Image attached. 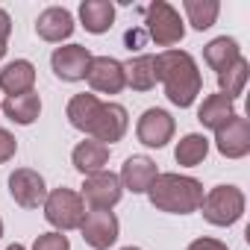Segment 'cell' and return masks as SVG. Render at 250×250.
<instances>
[{
  "mask_svg": "<svg viewBox=\"0 0 250 250\" xmlns=\"http://www.w3.org/2000/svg\"><path fill=\"white\" fill-rule=\"evenodd\" d=\"M147 197H150V203L159 212H168V215H191L203 203V186L194 177L159 174L153 180V186L147 188Z\"/></svg>",
  "mask_w": 250,
  "mask_h": 250,
  "instance_id": "cell-2",
  "label": "cell"
},
{
  "mask_svg": "<svg viewBox=\"0 0 250 250\" xmlns=\"http://www.w3.org/2000/svg\"><path fill=\"white\" fill-rule=\"evenodd\" d=\"M130 127V118H127V109L121 103H100L94 121H91V130H88V139L100 142V145H112V142H121L124 133Z\"/></svg>",
  "mask_w": 250,
  "mask_h": 250,
  "instance_id": "cell-6",
  "label": "cell"
},
{
  "mask_svg": "<svg viewBox=\"0 0 250 250\" xmlns=\"http://www.w3.org/2000/svg\"><path fill=\"white\" fill-rule=\"evenodd\" d=\"M215 147L227 159H241L250 153V124L241 115H232L224 127L215 133Z\"/></svg>",
  "mask_w": 250,
  "mask_h": 250,
  "instance_id": "cell-12",
  "label": "cell"
},
{
  "mask_svg": "<svg viewBox=\"0 0 250 250\" xmlns=\"http://www.w3.org/2000/svg\"><path fill=\"white\" fill-rule=\"evenodd\" d=\"M247 77H250V65H247V59L241 56V59H235L227 71H221L218 74V85H221V94H227L229 100H235L241 91H244V85H247Z\"/></svg>",
  "mask_w": 250,
  "mask_h": 250,
  "instance_id": "cell-25",
  "label": "cell"
},
{
  "mask_svg": "<svg viewBox=\"0 0 250 250\" xmlns=\"http://www.w3.org/2000/svg\"><path fill=\"white\" fill-rule=\"evenodd\" d=\"M50 65H53V74H56L59 80L77 83V80H85L88 65H91V53H88V47H83V44H65V47H56V50H53Z\"/></svg>",
  "mask_w": 250,
  "mask_h": 250,
  "instance_id": "cell-13",
  "label": "cell"
},
{
  "mask_svg": "<svg viewBox=\"0 0 250 250\" xmlns=\"http://www.w3.org/2000/svg\"><path fill=\"white\" fill-rule=\"evenodd\" d=\"M85 80L100 94H118V91H124V85H127L124 62H118L112 56H91V65H88Z\"/></svg>",
  "mask_w": 250,
  "mask_h": 250,
  "instance_id": "cell-11",
  "label": "cell"
},
{
  "mask_svg": "<svg viewBox=\"0 0 250 250\" xmlns=\"http://www.w3.org/2000/svg\"><path fill=\"white\" fill-rule=\"evenodd\" d=\"M80 21L88 33L100 36L115 24V6L109 0H83L80 3Z\"/></svg>",
  "mask_w": 250,
  "mask_h": 250,
  "instance_id": "cell-20",
  "label": "cell"
},
{
  "mask_svg": "<svg viewBox=\"0 0 250 250\" xmlns=\"http://www.w3.org/2000/svg\"><path fill=\"white\" fill-rule=\"evenodd\" d=\"M33 85H36V65L27 59H15L0 71V88L6 91V97L27 94L33 91Z\"/></svg>",
  "mask_w": 250,
  "mask_h": 250,
  "instance_id": "cell-16",
  "label": "cell"
},
{
  "mask_svg": "<svg viewBox=\"0 0 250 250\" xmlns=\"http://www.w3.org/2000/svg\"><path fill=\"white\" fill-rule=\"evenodd\" d=\"M235 115V109H232V100L227 97V94H209V97H203V103H200V109H197V121L203 124L206 130H221L224 124L229 121Z\"/></svg>",
  "mask_w": 250,
  "mask_h": 250,
  "instance_id": "cell-18",
  "label": "cell"
},
{
  "mask_svg": "<svg viewBox=\"0 0 250 250\" xmlns=\"http://www.w3.org/2000/svg\"><path fill=\"white\" fill-rule=\"evenodd\" d=\"M209 153V139L200 136V133H188L177 142V150H174V159L177 165H186V168H194L206 159Z\"/></svg>",
  "mask_w": 250,
  "mask_h": 250,
  "instance_id": "cell-24",
  "label": "cell"
},
{
  "mask_svg": "<svg viewBox=\"0 0 250 250\" xmlns=\"http://www.w3.org/2000/svg\"><path fill=\"white\" fill-rule=\"evenodd\" d=\"M203 218L215 227H232L244 215V194L235 186H215L209 194H203Z\"/></svg>",
  "mask_w": 250,
  "mask_h": 250,
  "instance_id": "cell-3",
  "label": "cell"
},
{
  "mask_svg": "<svg viewBox=\"0 0 250 250\" xmlns=\"http://www.w3.org/2000/svg\"><path fill=\"white\" fill-rule=\"evenodd\" d=\"M44 218L56 227V232L80 229L85 218V203L74 188H53L44 197Z\"/></svg>",
  "mask_w": 250,
  "mask_h": 250,
  "instance_id": "cell-4",
  "label": "cell"
},
{
  "mask_svg": "<svg viewBox=\"0 0 250 250\" xmlns=\"http://www.w3.org/2000/svg\"><path fill=\"white\" fill-rule=\"evenodd\" d=\"M0 238H3V221H0Z\"/></svg>",
  "mask_w": 250,
  "mask_h": 250,
  "instance_id": "cell-34",
  "label": "cell"
},
{
  "mask_svg": "<svg viewBox=\"0 0 250 250\" xmlns=\"http://www.w3.org/2000/svg\"><path fill=\"white\" fill-rule=\"evenodd\" d=\"M33 250H71V241L62 232H42L33 241Z\"/></svg>",
  "mask_w": 250,
  "mask_h": 250,
  "instance_id": "cell-27",
  "label": "cell"
},
{
  "mask_svg": "<svg viewBox=\"0 0 250 250\" xmlns=\"http://www.w3.org/2000/svg\"><path fill=\"white\" fill-rule=\"evenodd\" d=\"M6 250H27V247H24V244H9Z\"/></svg>",
  "mask_w": 250,
  "mask_h": 250,
  "instance_id": "cell-31",
  "label": "cell"
},
{
  "mask_svg": "<svg viewBox=\"0 0 250 250\" xmlns=\"http://www.w3.org/2000/svg\"><path fill=\"white\" fill-rule=\"evenodd\" d=\"M124 194V186L118 180V174L112 171H97L91 177H85L83 183V203H88V209H112Z\"/></svg>",
  "mask_w": 250,
  "mask_h": 250,
  "instance_id": "cell-7",
  "label": "cell"
},
{
  "mask_svg": "<svg viewBox=\"0 0 250 250\" xmlns=\"http://www.w3.org/2000/svg\"><path fill=\"white\" fill-rule=\"evenodd\" d=\"M186 250H229L224 241H218V238H194Z\"/></svg>",
  "mask_w": 250,
  "mask_h": 250,
  "instance_id": "cell-29",
  "label": "cell"
},
{
  "mask_svg": "<svg viewBox=\"0 0 250 250\" xmlns=\"http://www.w3.org/2000/svg\"><path fill=\"white\" fill-rule=\"evenodd\" d=\"M203 59H206V65L212 68V71H227L235 59H241V50H238V42L235 39H229V36H218V39H212L206 47H203Z\"/></svg>",
  "mask_w": 250,
  "mask_h": 250,
  "instance_id": "cell-21",
  "label": "cell"
},
{
  "mask_svg": "<svg viewBox=\"0 0 250 250\" xmlns=\"http://www.w3.org/2000/svg\"><path fill=\"white\" fill-rule=\"evenodd\" d=\"M183 9H186V15H188V24L203 33V30H209V27L218 21L221 3H218V0H186Z\"/></svg>",
  "mask_w": 250,
  "mask_h": 250,
  "instance_id": "cell-26",
  "label": "cell"
},
{
  "mask_svg": "<svg viewBox=\"0 0 250 250\" xmlns=\"http://www.w3.org/2000/svg\"><path fill=\"white\" fill-rule=\"evenodd\" d=\"M71 162H74V168H77L83 177H91V174H97V171H106L109 147L100 145V142H94V139H85V142H80V145L74 147Z\"/></svg>",
  "mask_w": 250,
  "mask_h": 250,
  "instance_id": "cell-17",
  "label": "cell"
},
{
  "mask_svg": "<svg viewBox=\"0 0 250 250\" xmlns=\"http://www.w3.org/2000/svg\"><path fill=\"white\" fill-rule=\"evenodd\" d=\"M147 36L159 44V47H171V44H180L183 36H186V27H183V18L180 12L165 3V0H156V3L147 6Z\"/></svg>",
  "mask_w": 250,
  "mask_h": 250,
  "instance_id": "cell-5",
  "label": "cell"
},
{
  "mask_svg": "<svg viewBox=\"0 0 250 250\" xmlns=\"http://www.w3.org/2000/svg\"><path fill=\"white\" fill-rule=\"evenodd\" d=\"M156 177H159V171H156V162L150 156H130L121 165V174H118L121 186L130 188L133 194H147V188L153 186Z\"/></svg>",
  "mask_w": 250,
  "mask_h": 250,
  "instance_id": "cell-14",
  "label": "cell"
},
{
  "mask_svg": "<svg viewBox=\"0 0 250 250\" xmlns=\"http://www.w3.org/2000/svg\"><path fill=\"white\" fill-rule=\"evenodd\" d=\"M174 118L165 112V109H145L142 112V118H139V124H136V136H139V142L145 145V147H165L171 139H174Z\"/></svg>",
  "mask_w": 250,
  "mask_h": 250,
  "instance_id": "cell-10",
  "label": "cell"
},
{
  "mask_svg": "<svg viewBox=\"0 0 250 250\" xmlns=\"http://www.w3.org/2000/svg\"><path fill=\"white\" fill-rule=\"evenodd\" d=\"M97 109H100L97 94H74L71 103H68V121H71V127L80 130V133H88Z\"/></svg>",
  "mask_w": 250,
  "mask_h": 250,
  "instance_id": "cell-23",
  "label": "cell"
},
{
  "mask_svg": "<svg viewBox=\"0 0 250 250\" xmlns=\"http://www.w3.org/2000/svg\"><path fill=\"white\" fill-rule=\"evenodd\" d=\"M9 33H12V18H9L6 9H0V44H6Z\"/></svg>",
  "mask_w": 250,
  "mask_h": 250,
  "instance_id": "cell-30",
  "label": "cell"
},
{
  "mask_svg": "<svg viewBox=\"0 0 250 250\" xmlns=\"http://www.w3.org/2000/svg\"><path fill=\"white\" fill-rule=\"evenodd\" d=\"M121 250H142V247H121Z\"/></svg>",
  "mask_w": 250,
  "mask_h": 250,
  "instance_id": "cell-33",
  "label": "cell"
},
{
  "mask_svg": "<svg viewBox=\"0 0 250 250\" xmlns=\"http://www.w3.org/2000/svg\"><path fill=\"white\" fill-rule=\"evenodd\" d=\"M156 80L165 85V97L186 109L197 100L203 88V77L197 71V62L186 50H165L156 56Z\"/></svg>",
  "mask_w": 250,
  "mask_h": 250,
  "instance_id": "cell-1",
  "label": "cell"
},
{
  "mask_svg": "<svg viewBox=\"0 0 250 250\" xmlns=\"http://www.w3.org/2000/svg\"><path fill=\"white\" fill-rule=\"evenodd\" d=\"M6 56V44H0V59H3Z\"/></svg>",
  "mask_w": 250,
  "mask_h": 250,
  "instance_id": "cell-32",
  "label": "cell"
},
{
  "mask_svg": "<svg viewBox=\"0 0 250 250\" xmlns=\"http://www.w3.org/2000/svg\"><path fill=\"white\" fill-rule=\"evenodd\" d=\"M15 153H18V142H15V136H12L9 130L0 127V165L9 162Z\"/></svg>",
  "mask_w": 250,
  "mask_h": 250,
  "instance_id": "cell-28",
  "label": "cell"
},
{
  "mask_svg": "<svg viewBox=\"0 0 250 250\" xmlns=\"http://www.w3.org/2000/svg\"><path fill=\"white\" fill-rule=\"evenodd\" d=\"M80 232H83L88 247L109 250L118 241V218L112 209H88L83 224H80Z\"/></svg>",
  "mask_w": 250,
  "mask_h": 250,
  "instance_id": "cell-8",
  "label": "cell"
},
{
  "mask_svg": "<svg viewBox=\"0 0 250 250\" xmlns=\"http://www.w3.org/2000/svg\"><path fill=\"white\" fill-rule=\"evenodd\" d=\"M9 194L21 209H39L44 206V197H47L44 177L33 168H15L9 177Z\"/></svg>",
  "mask_w": 250,
  "mask_h": 250,
  "instance_id": "cell-9",
  "label": "cell"
},
{
  "mask_svg": "<svg viewBox=\"0 0 250 250\" xmlns=\"http://www.w3.org/2000/svg\"><path fill=\"white\" fill-rule=\"evenodd\" d=\"M0 109L6 112L9 121L21 124V127H30L33 121H39V112H42V97L36 91H27V94H15V97H6L0 103Z\"/></svg>",
  "mask_w": 250,
  "mask_h": 250,
  "instance_id": "cell-19",
  "label": "cell"
},
{
  "mask_svg": "<svg viewBox=\"0 0 250 250\" xmlns=\"http://www.w3.org/2000/svg\"><path fill=\"white\" fill-rule=\"evenodd\" d=\"M36 33L39 39L50 42V44H59L65 39H71L74 33V15L62 6H47L39 18H36Z\"/></svg>",
  "mask_w": 250,
  "mask_h": 250,
  "instance_id": "cell-15",
  "label": "cell"
},
{
  "mask_svg": "<svg viewBox=\"0 0 250 250\" xmlns=\"http://www.w3.org/2000/svg\"><path fill=\"white\" fill-rule=\"evenodd\" d=\"M124 74H127V85L136 91H150L156 88V56H136L124 65Z\"/></svg>",
  "mask_w": 250,
  "mask_h": 250,
  "instance_id": "cell-22",
  "label": "cell"
}]
</instances>
